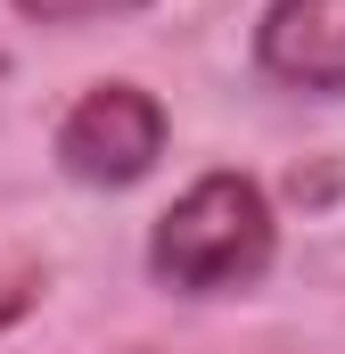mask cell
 <instances>
[{
    "mask_svg": "<svg viewBox=\"0 0 345 354\" xmlns=\"http://www.w3.org/2000/svg\"><path fill=\"white\" fill-rule=\"evenodd\" d=\"M279 256V223L271 198L247 174H197L148 231V272L172 297H230L255 288Z\"/></svg>",
    "mask_w": 345,
    "mask_h": 354,
    "instance_id": "cell-1",
    "label": "cell"
},
{
    "mask_svg": "<svg viewBox=\"0 0 345 354\" xmlns=\"http://www.w3.org/2000/svg\"><path fill=\"white\" fill-rule=\"evenodd\" d=\"M165 157V107L140 83H90L58 115V165L83 189H132Z\"/></svg>",
    "mask_w": 345,
    "mask_h": 354,
    "instance_id": "cell-2",
    "label": "cell"
},
{
    "mask_svg": "<svg viewBox=\"0 0 345 354\" xmlns=\"http://www.w3.org/2000/svg\"><path fill=\"white\" fill-rule=\"evenodd\" d=\"M255 66L288 91L345 99V0H271L255 25Z\"/></svg>",
    "mask_w": 345,
    "mask_h": 354,
    "instance_id": "cell-3",
    "label": "cell"
},
{
    "mask_svg": "<svg viewBox=\"0 0 345 354\" xmlns=\"http://www.w3.org/2000/svg\"><path fill=\"white\" fill-rule=\"evenodd\" d=\"M25 25H99V17H132L148 0H8Z\"/></svg>",
    "mask_w": 345,
    "mask_h": 354,
    "instance_id": "cell-4",
    "label": "cell"
},
{
    "mask_svg": "<svg viewBox=\"0 0 345 354\" xmlns=\"http://www.w3.org/2000/svg\"><path fill=\"white\" fill-rule=\"evenodd\" d=\"M17 313H25V280H0V330H8Z\"/></svg>",
    "mask_w": 345,
    "mask_h": 354,
    "instance_id": "cell-5",
    "label": "cell"
}]
</instances>
